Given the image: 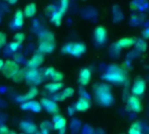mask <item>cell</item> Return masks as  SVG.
<instances>
[{"label":"cell","mask_w":149,"mask_h":134,"mask_svg":"<svg viewBox=\"0 0 149 134\" xmlns=\"http://www.w3.org/2000/svg\"><path fill=\"white\" fill-rule=\"evenodd\" d=\"M111 88L107 84L97 85L95 89L97 99L100 104L103 106H110L113 102V97L110 92Z\"/></svg>","instance_id":"1"},{"label":"cell","mask_w":149,"mask_h":134,"mask_svg":"<svg viewBox=\"0 0 149 134\" xmlns=\"http://www.w3.org/2000/svg\"><path fill=\"white\" fill-rule=\"evenodd\" d=\"M55 48L53 34L50 31H45L40 36V44L38 51L42 53H50Z\"/></svg>","instance_id":"2"},{"label":"cell","mask_w":149,"mask_h":134,"mask_svg":"<svg viewBox=\"0 0 149 134\" xmlns=\"http://www.w3.org/2000/svg\"><path fill=\"white\" fill-rule=\"evenodd\" d=\"M104 78L109 82L120 84V83H123L127 79V77L125 72L121 69L118 67H114L113 69H111L109 72L104 75Z\"/></svg>","instance_id":"3"},{"label":"cell","mask_w":149,"mask_h":134,"mask_svg":"<svg viewBox=\"0 0 149 134\" xmlns=\"http://www.w3.org/2000/svg\"><path fill=\"white\" fill-rule=\"evenodd\" d=\"M86 47L82 43H69L63 47L62 51L63 52H65L67 54L75 57H79L80 55L86 52Z\"/></svg>","instance_id":"4"},{"label":"cell","mask_w":149,"mask_h":134,"mask_svg":"<svg viewBox=\"0 0 149 134\" xmlns=\"http://www.w3.org/2000/svg\"><path fill=\"white\" fill-rule=\"evenodd\" d=\"M19 65L17 64L16 61L12 60H7L3 66V74L7 78H12L18 71H19Z\"/></svg>","instance_id":"5"},{"label":"cell","mask_w":149,"mask_h":134,"mask_svg":"<svg viewBox=\"0 0 149 134\" xmlns=\"http://www.w3.org/2000/svg\"><path fill=\"white\" fill-rule=\"evenodd\" d=\"M41 106H43L49 113H52V114L58 113L59 111L58 105L54 101L49 99H43L41 101Z\"/></svg>","instance_id":"6"},{"label":"cell","mask_w":149,"mask_h":134,"mask_svg":"<svg viewBox=\"0 0 149 134\" xmlns=\"http://www.w3.org/2000/svg\"><path fill=\"white\" fill-rule=\"evenodd\" d=\"M94 37L98 44H104L107 37V31L103 26H98L94 31Z\"/></svg>","instance_id":"7"},{"label":"cell","mask_w":149,"mask_h":134,"mask_svg":"<svg viewBox=\"0 0 149 134\" xmlns=\"http://www.w3.org/2000/svg\"><path fill=\"white\" fill-rule=\"evenodd\" d=\"M127 106H128V107H129V109L131 111L135 112H140L141 111V109H142L141 100L136 96H132V97H130L128 99Z\"/></svg>","instance_id":"8"},{"label":"cell","mask_w":149,"mask_h":134,"mask_svg":"<svg viewBox=\"0 0 149 134\" xmlns=\"http://www.w3.org/2000/svg\"><path fill=\"white\" fill-rule=\"evenodd\" d=\"M25 78L27 80L31 81L33 84H39L42 80L41 75L36 69H30L25 73Z\"/></svg>","instance_id":"9"},{"label":"cell","mask_w":149,"mask_h":134,"mask_svg":"<svg viewBox=\"0 0 149 134\" xmlns=\"http://www.w3.org/2000/svg\"><path fill=\"white\" fill-rule=\"evenodd\" d=\"M146 90V82L143 80V79H137L134 84V86L132 88V91H133V93L136 96H139V95H141L144 93Z\"/></svg>","instance_id":"10"},{"label":"cell","mask_w":149,"mask_h":134,"mask_svg":"<svg viewBox=\"0 0 149 134\" xmlns=\"http://www.w3.org/2000/svg\"><path fill=\"white\" fill-rule=\"evenodd\" d=\"M43 61H44L43 55L40 53H36L28 61V67L31 69H36L37 67H38L43 63Z\"/></svg>","instance_id":"11"},{"label":"cell","mask_w":149,"mask_h":134,"mask_svg":"<svg viewBox=\"0 0 149 134\" xmlns=\"http://www.w3.org/2000/svg\"><path fill=\"white\" fill-rule=\"evenodd\" d=\"M21 108L23 110H31L35 112H39L42 109L41 104L37 101H27L21 105Z\"/></svg>","instance_id":"12"},{"label":"cell","mask_w":149,"mask_h":134,"mask_svg":"<svg viewBox=\"0 0 149 134\" xmlns=\"http://www.w3.org/2000/svg\"><path fill=\"white\" fill-rule=\"evenodd\" d=\"M90 79H91V71L87 68L82 69L79 77V82L80 83V85H86L89 83Z\"/></svg>","instance_id":"13"},{"label":"cell","mask_w":149,"mask_h":134,"mask_svg":"<svg viewBox=\"0 0 149 134\" xmlns=\"http://www.w3.org/2000/svg\"><path fill=\"white\" fill-rule=\"evenodd\" d=\"M90 107V101L88 98H81L75 105V109L78 112H85Z\"/></svg>","instance_id":"14"},{"label":"cell","mask_w":149,"mask_h":134,"mask_svg":"<svg viewBox=\"0 0 149 134\" xmlns=\"http://www.w3.org/2000/svg\"><path fill=\"white\" fill-rule=\"evenodd\" d=\"M53 126L56 130H58V131H61L63 129L65 128V126H66V119L60 116V115H56L54 116V119H53Z\"/></svg>","instance_id":"15"},{"label":"cell","mask_w":149,"mask_h":134,"mask_svg":"<svg viewBox=\"0 0 149 134\" xmlns=\"http://www.w3.org/2000/svg\"><path fill=\"white\" fill-rule=\"evenodd\" d=\"M20 127L24 133L28 134H33L34 133H37V126L34 124L27 122V121L22 122L20 124Z\"/></svg>","instance_id":"16"},{"label":"cell","mask_w":149,"mask_h":134,"mask_svg":"<svg viewBox=\"0 0 149 134\" xmlns=\"http://www.w3.org/2000/svg\"><path fill=\"white\" fill-rule=\"evenodd\" d=\"M74 93V90L71 87H68L66 89H65L63 92H61L60 93H58V95L55 96V99L56 100H59V101H62L65 99H68L70 97H72Z\"/></svg>","instance_id":"17"},{"label":"cell","mask_w":149,"mask_h":134,"mask_svg":"<svg viewBox=\"0 0 149 134\" xmlns=\"http://www.w3.org/2000/svg\"><path fill=\"white\" fill-rule=\"evenodd\" d=\"M13 24L15 27L20 28L24 24V13L22 10H18L16 11L14 18H13Z\"/></svg>","instance_id":"18"},{"label":"cell","mask_w":149,"mask_h":134,"mask_svg":"<svg viewBox=\"0 0 149 134\" xmlns=\"http://www.w3.org/2000/svg\"><path fill=\"white\" fill-rule=\"evenodd\" d=\"M134 44H135V40L132 37H126L119 40L115 44L120 49V48H128L132 46Z\"/></svg>","instance_id":"19"},{"label":"cell","mask_w":149,"mask_h":134,"mask_svg":"<svg viewBox=\"0 0 149 134\" xmlns=\"http://www.w3.org/2000/svg\"><path fill=\"white\" fill-rule=\"evenodd\" d=\"M38 89L36 87H32L30 89V91L26 93V95L23 96V97H19L17 99L18 101H30L31 99H32L33 98H35L37 95H38Z\"/></svg>","instance_id":"20"},{"label":"cell","mask_w":149,"mask_h":134,"mask_svg":"<svg viewBox=\"0 0 149 134\" xmlns=\"http://www.w3.org/2000/svg\"><path fill=\"white\" fill-rule=\"evenodd\" d=\"M36 4L31 3H29L28 5H26L25 9H24V11L23 12L27 17H33L34 14L36 13Z\"/></svg>","instance_id":"21"},{"label":"cell","mask_w":149,"mask_h":134,"mask_svg":"<svg viewBox=\"0 0 149 134\" xmlns=\"http://www.w3.org/2000/svg\"><path fill=\"white\" fill-rule=\"evenodd\" d=\"M63 87L62 83H50L45 85V89H47L50 92H56Z\"/></svg>","instance_id":"22"},{"label":"cell","mask_w":149,"mask_h":134,"mask_svg":"<svg viewBox=\"0 0 149 134\" xmlns=\"http://www.w3.org/2000/svg\"><path fill=\"white\" fill-rule=\"evenodd\" d=\"M62 17H63V14L60 13L59 11H55L52 15V18H51V21L56 24L57 26L60 25L61 24V20H62Z\"/></svg>","instance_id":"23"},{"label":"cell","mask_w":149,"mask_h":134,"mask_svg":"<svg viewBox=\"0 0 149 134\" xmlns=\"http://www.w3.org/2000/svg\"><path fill=\"white\" fill-rule=\"evenodd\" d=\"M25 77V72L23 71V70H19L13 77H12V79L15 81V82H21Z\"/></svg>","instance_id":"24"},{"label":"cell","mask_w":149,"mask_h":134,"mask_svg":"<svg viewBox=\"0 0 149 134\" xmlns=\"http://www.w3.org/2000/svg\"><path fill=\"white\" fill-rule=\"evenodd\" d=\"M51 78L55 83H60V81L63 79V75H62V73H60L57 71H54V72L51 76Z\"/></svg>","instance_id":"25"},{"label":"cell","mask_w":149,"mask_h":134,"mask_svg":"<svg viewBox=\"0 0 149 134\" xmlns=\"http://www.w3.org/2000/svg\"><path fill=\"white\" fill-rule=\"evenodd\" d=\"M68 5H69V1H67V0H63V1H61V3H60V8H59V10H58V11H59L60 13L64 14V13L66 11V10H67Z\"/></svg>","instance_id":"26"},{"label":"cell","mask_w":149,"mask_h":134,"mask_svg":"<svg viewBox=\"0 0 149 134\" xmlns=\"http://www.w3.org/2000/svg\"><path fill=\"white\" fill-rule=\"evenodd\" d=\"M14 40H15V42H17V43H18L20 44L24 40V33H17V34H15Z\"/></svg>","instance_id":"27"},{"label":"cell","mask_w":149,"mask_h":134,"mask_svg":"<svg viewBox=\"0 0 149 134\" xmlns=\"http://www.w3.org/2000/svg\"><path fill=\"white\" fill-rule=\"evenodd\" d=\"M137 48L141 51H145L147 49V44L146 42L142 41V40H139V42H137Z\"/></svg>","instance_id":"28"},{"label":"cell","mask_w":149,"mask_h":134,"mask_svg":"<svg viewBox=\"0 0 149 134\" xmlns=\"http://www.w3.org/2000/svg\"><path fill=\"white\" fill-rule=\"evenodd\" d=\"M6 44V36L4 33L0 32V48H2Z\"/></svg>","instance_id":"29"},{"label":"cell","mask_w":149,"mask_h":134,"mask_svg":"<svg viewBox=\"0 0 149 134\" xmlns=\"http://www.w3.org/2000/svg\"><path fill=\"white\" fill-rule=\"evenodd\" d=\"M54 69L53 68H52V67H50V68H47L46 70H45V76H46V77H50L51 78V76L52 75V73L54 72Z\"/></svg>","instance_id":"30"},{"label":"cell","mask_w":149,"mask_h":134,"mask_svg":"<svg viewBox=\"0 0 149 134\" xmlns=\"http://www.w3.org/2000/svg\"><path fill=\"white\" fill-rule=\"evenodd\" d=\"M10 130L8 129L7 126H0V134H9Z\"/></svg>","instance_id":"31"},{"label":"cell","mask_w":149,"mask_h":134,"mask_svg":"<svg viewBox=\"0 0 149 134\" xmlns=\"http://www.w3.org/2000/svg\"><path fill=\"white\" fill-rule=\"evenodd\" d=\"M18 47H19V44L15 42V41L10 43V48L11 51H17Z\"/></svg>","instance_id":"32"},{"label":"cell","mask_w":149,"mask_h":134,"mask_svg":"<svg viewBox=\"0 0 149 134\" xmlns=\"http://www.w3.org/2000/svg\"><path fill=\"white\" fill-rule=\"evenodd\" d=\"M129 134H141V130H138V129H134V128H130L129 132H128Z\"/></svg>","instance_id":"33"},{"label":"cell","mask_w":149,"mask_h":134,"mask_svg":"<svg viewBox=\"0 0 149 134\" xmlns=\"http://www.w3.org/2000/svg\"><path fill=\"white\" fill-rule=\"evenodd\" d=\"M148 34H149V30L148 29H146L145 31H144V37L145 38H148Z\"/></svg>","instance_id":"34"},{"label":"cell","mask_w":149,"mask_h":134,"mask_svg":"<svg viewBox=\"0 0 149 134\" xmlns=\"http://www.w3.org/2000/svg\"><path fill=\"white\" fill-rule=\"evenodd\" d=\"M3 64H4V62L2 60V59H0V71L3 69Z\"/></svg>","instance_id":"35"},{"label":"cell","mask_w":149,"mask_h":134,"mask_svg":"<svg viewBox=\"0 0 149 134\" xmlns=\"http://www.w3.org/2000/svg\"><path fill=\"white\" fill-rule=\"evenodd\" d=\"M17 3V1H9V3Z\"/></svg>","instance_id":"36"},{"label":"cell","mask_w":149,"mask_h":134,"mask_svg":"<svg viewBox=\"0 0 149 134\" xmlns=\"http://www.w3.org/2000/svg\"><path fill=\"white\" fill-rule=\"evenodd\" d=\"M9 134H16V133H15L14 132H10V133Z\"/></svg>","instance_id":"37"},{"label":"cell","mask_w":149,"mask_h":134,"mask_svg":"<svg viewBox=\"0 0 149 134\" xmlns=\"http://www.w3.org/2000/svg\"><path fill=\"white\" fill-rule=\"evenodd\" d=\"M37 134H42V133H37Z\"/></svg>","instance_id":"38"},{"label":"cell","mask_w":149,"mask_h":134,"mask_svg":"<svg viewBox=\"0 0 149 134\" xmlns=\"http://www.w3.org/2000/svg\"><path fill=\"white\" fill-rule=\"evenodd\" d=\"M21 134H24V133H21Z\"/></svg>","instance_id":"39"}]
</instances>
